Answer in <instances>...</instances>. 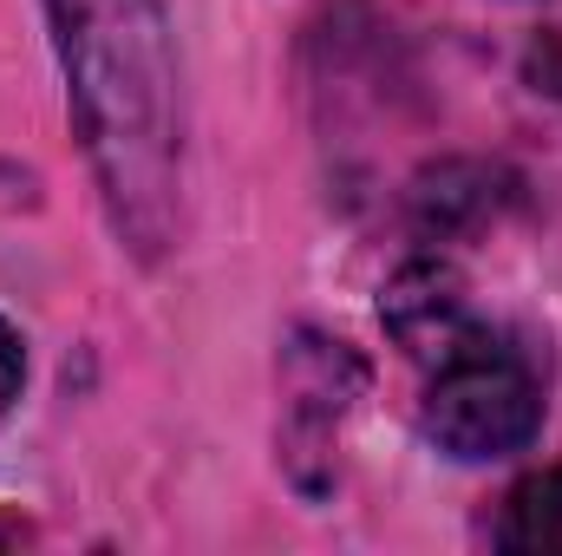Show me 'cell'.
Returning <instances> with one entry per match:
<instances>
[{
  "mask_svg": "<svg viewBox=\"0 0 562 556\" xmlns=\"http://www.w3.org/2000/svg\"><path fill=\"white\" fill-rule=\"evenodd\" d=\"M119 236L164 249L177 210V53L164 0H46Z\"/></svg>",
  "mask_w": 562,
  "mask_h": 556,
  "instance_id": "cell-1",
  "label": "cell"
},
{
  "mask_svg": "<svg viewBox=\"0 0 562 556\" xmlns=\"http://www.w3.org/2000/svg\"><path fill=\"white\" fill-rule=\"evenodd\" d=\"M425 438L464 465H484V458H510L537 438L543 425V380L530 367L524 347H510L504 334H491L484 321L431 360V380H425Z\"/></svg>",
  "mask_w": 562,
  "mask_h": 556,
  "instance_id": "cell-2",
  "label": "cell"
},
{
  "mask_svg": "<svg viewBox=\"0 0 562 556\" xmlns=\"http://www.w3.org/2000/svg\"><path fill=\"white\" fill-rule=\"evenodd\" d=\"M380 321H386V334L413 354V360H438V354H451L471 327H477V314L464 308V288L458 276L445 269V263H413V269H400L393 288H386V301H380Z\"/></svg>",
  "mask_w": 562,
  "mask_h": 556,
  "instance_id": "cell-3",
  "label": "cell"
},
{
  "mask_svg": "<svg viewBox=\"0 0 562 556\" xmlns=\"http://www.w3.org/2000/svg\"><path fill=\"white\" fill-rule=\"evenodd\" d=\"M497 544L510 556H562V465L510 485L504 518H497Z\"/></svg>",
  "mask_w": 562,
  "mask_h": 556,
  "instance_id": "cell-4",
  "label": "cell"
},
{
  "mask_svg": "<svg viewBox=\"0 0 562 556\" xmlns=\"http://www.w3.org/2000/svg\"><path fill=\"white\" fill-rule=\"evenodd\" d=\"M20 380H26V347H20V334L0 321V413L20 400Z\"/></svg>",
  "mask_w": 562,
  "mask_h": 556,
  "instance_id": "cell-5",
  "label": "cell"
},
{
  "mask_svg": "<svg viewBox=\"0 0 562 556\" xmlns=\"http://www.w3.org/2000/svg\"><path fill=\"white\" fill-rule=\"evenodd\" d=\"M13 537H20V531H0V544H13Z\"/></svg>",
  "mask_w": 562,
  "mask_h": 556,
  "instance_id": "cell-6",
  "label": "cell"
}]
</instances>
